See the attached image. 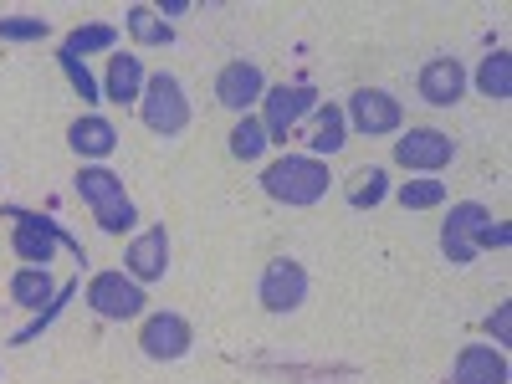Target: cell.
<instances>
[{
    "label": "cell",
    "instance_id": "cell-1",
    "mask_svg": "<svg viewBox=\"0 0 512 384\" xmlns=\"http://www.w3.org/2000/svg\"><path fill=\"white\" fill-rule=\"evenodd\" d=\"M328 185H333L328 164L313 159V154H282V159H272V164L262 169V190H267L272 200L292 205V210L318 205V200L328 195Z\"/></svg>",
    "mask_w": 512,
    "mask_h": 384
},
{
    "label": "cell",
    "instance_id": "cell-2",
    "mask_svg": "<svg viewBox=\"0 0 512 384\" xmlns=\"http://www.w3.org/2000/svg\"><path fill=\"white\" fill-rule=\"evenodd\" d=\"M72 185H77V195H82V200H88V210H93L98 231H108V236L134 231L139 210H134V200L123 195V180L113 175V169H103V164H82Z\"/></svg>",
    "mask_w": 512,
    "mask_h": 384
},
{
    "label": "cell",
    "instance_id": "cell-3",
    "mask_svg": "<svg viewBox=\"0 0 512 384\" xmlns=\"http://www.w3.org/2000/svg\"><path fill=\"white\" fill-rule=\"evenodd\" d=\"M139 118L149 134L159 139H175L190 128V98H185V82L175 72H154L144 77V98H139Z\"/></svg>",
    "mask_w": 512,
    "mask_h": 384
},
{
    "label": "cell",
    "instance_id": "cell-4",
    "mask_svg": "<svg viewBox=\"0 0 512 384\" xmlns=\"http://www.w3.org/2000/svg\"><path fill=\"white\" fill-rule=\"evenodd\" d=\"M11 216H16V256H21V262L47 267L52 256H57V246H67L77 262H82V241H72L52 216H31V210H11Z\"/></svg>",
    "mask_w": 512,
    "mask_h": 384
},
{
    "label": "cell",
    "instance_id": "cell-5",
    "mask_svg": "<svg viewBox=\"0 0 512 384\" xmlns=\"http://www.w3.org/2000/svg\"><path fill=\"white\" fill-rule=\"evenodd\" d=\"M144 303H149V292L128 277V272H98V277L88 282V308H93L98 318H108V323L139 318Z\"/></svg>",
    "mask_w": 512,
    "mask_h": 384
},
{
    "label": "cell",
    "instance_id": "cell-6",
    "mask_svg": "<svg viewBox=\"0 0 512 384\" xmlns=\"http://www.w3.org/2000/svg\"><path fill=\"white\" fill-rule=\"evenodd\" d=\"M313 108H318V93L308 88V82H292V88L282 82V88H267V98H262V128H267V139L272 144H287V134Z\"/></svg>",
    "mask_w": 512,
    "mask_h": 384
},
{
    "label": "cell",
    "instance_id": "cell-7",
    "mask_svg": "<svg viewBox=\"0 0 512 384\" xmlns=\"http://www.w3.org/2000/svg\"><path fill=\"white\" fill-rule=\"evenodd\" d=\"M256 297H262L267 313H297L308 303V272L303 262H292V256H272L267 272H262V287H256Z\"/></svg>",
    "mask_w": 512,
    "mask_h": 384
},
{
    "label": "cell",
    "instance_id": "cell-8",
    "mask_svg": "<svg viewBox=\"0 0 512 384\" xmlns=\"http://www.w3.org/2000/svg\"><path fill=\"white\" fill-rule=\"evenodd\" d=\"M344 118L359 128L364 139H384V134H400L405 108H400V98H390L384 88H359V93H349Z\"/></svg>",
    "mask_w": 512,
    "mask_h": 384
},
{
    "label": "cell",
    "instance_id": "cell-9",
    "mask_svg": "<svg viewBox=\"0 0 512 384\" xmlns=\"http://www.w3.org/2000/svg\"><path fill=\"white\" fill-rule=\"evenodd\" d=\"M492 221V210L477 205V200H461L451 205V216L441 226V251H446V262L451 267H466V262H477V231Z\"/></svg>",
    "mask_w": 512,
    "mask_h": 384
},
{
    "label": "cell",
    "instance_id": "cell-10",
    "mask_svg": "<svg viewBox=\"0 0 512 384\" xmlns=\"http://www.w3.org/2000/svg\"><path fill=\"white\" fill-rule=\"evenodd\" d=\"M451 159H456V144L441 128H410L405 139H395V164L415 169V175H441Z\"/></svg>",
    "mask_w": 512,
    "mask_h": 384
},
{
    "label": "cell",
    "instance_id": "cell-11",
    "mask_svg": "<svg viewBox=\"0 0 512 384\" xmlns=\"http://www.w3.org/2000/svg\"><path fill=\"white\" fill-rule=\"evenodd\" d=\"M190 344H195V328H190L180 313H154V318H144V328H139V349H144V359H154V364L185 359Z\"/></svg>",
    "mask_w": 512,
    "mask_h": 384
},
{
    "label": "cell",
    "instance_id": "cell-12",
    "mask_svg": "<svg viewBox=\"0 0 512 384\" xmlns=\"http://www.w3.org/2000/svg\"><path fill=\"white\" fill-rule=\"evenodd\" d=\"M267 98V77H262V67H256V62H226L221 67V77H216V103L221 108H231L236 118H246L256 103H262Z\"/></svg>",
    "mask_w": 512,
    "mask_h": 384
},
{
    "label": "cell",
    "instance_id": "cell-13",
    "mask_svg": "<svg viewBox=\"0 0 512 384\" xmlns=\"http://www.w3.org/2000/svg\"><path fill=\"white\" fill-rule=\"evenodd\" d=\"M123 272L134 277L139 287H144V282H159V277L169 272V231H164V226H149L144 236H134V241H128Z\"/></svg>",
    "mask_w": 512,
    "mask_h": 384
},
{
    "label": "cell",
    "instance_id": "cell-14",
    "mask_svg": "<svg viewBox=\"0 0 512 384\" xmlns=\"http://www.w3.org/2000/svg\"><path fill=\"white\" fill-rule=\"evenodd\" d=\"M461 93H466V67L456 57H436L420 67V98L431 108H456Z\"/></svg>",
    "mask_w": 512,
    "mask_h": 384
},
{
    "label": "cell",
    "instance_id": "cell-15",
    "mask_svg": "<svg viewBox=\"0 0 512 384\" xmlns=\"http://www.w3.org/2000/svg\"><path fill=\"white\" fill-rule=\"evenodd\" d=\"M451 384H507V359H502V349H492V344H466V349L456 354Z\"/></svg>",
    "mask_w": 512,
    "mask_h": 384
},
{
    "label": "cell",
    "instance_id": "cell-16",
    "mask_svg": "<svg viewBox=\"0 0 512 384\" xmlns=\"http://www.w3.org/2000/svg\"><path fill=\"white\" fill-rule=\"evenodd\" d=\"M344 144H349V118H344V108H338V103H318V108H313V139H308L313 159H333Z\"/></svg>",
    "mask_w": 512,
    "mask_h": 384
},
{
    "label": "cell",
    "instance_id": "cell-17",
    "mask_svg": "<svg viewBox=\"0 0 512 384\" xmlns=\"http://www.w3.org/2000/svg\"><path fill=\"white\" fill-rule=\"evenodd\" d=\"M67 144H72L82 159H108V154L118 149V128H113L108 118L88 113V118H77V123L67 128Z\"/></svg>",
    "mask_w": 512,
    "mask_h": 384
},
{
    "label": "cell",
    "instance_id": "cell-18",
    "mask_svg": "<svg viewBox=\"0 0 512 384\" xmlns=\"http://www.w3.org/2000/svg\"><path fill=\"white\" fill-rule=\"evenodd\" d=\"M103 98L108 103H139L144 98V62L139 57H108V82H103Z\"/></svg>",
    "mask_w": 512,
    "mask_h": 384
},
{
    "label": "cell",
    "instance_id": "cell-19",
    "mask_svg": "<svg viewBox=\"0 0 512 384\" xmlns=\"http://www.w3.org/2000/svg\"><path fill=\"white\" fill-rule=\"evenodd\" d=\"M11 297L21 308H31V313H41L57 297V282H52V272L47 267H21L16 277H11Z\"/></svg>",
    "mask_w": 512,
    "mask_h": 384
},
{
    "label": "cell",
    "instance_id": "cell-20",
    "mask_svg": "<svg viewBox=\"0 0 512 384\" xmlns=\"http://www.w3.org/2000/svg\"><path fill=\"white\" fill-rule=\"evenodd\" d=\"M128 36L139 41V47H169V41H175V26H169L154 6H128Z\"/></svg>",
    "mask_w": 512,
    "mask_h": 384
},
{
    "label": "cell",
    "instance_id": "cell-21",
    "mask_svg": "<svg viewBox=\"0 0 512 384\" xmlns=\"http://www.w3.org/2000/svg\"><path fill=\"white\" fill-rule=\"evenodd\" d=\"M118 47V31L108 21H88V26H72L67 41H62V52L67 57H88V52H113Z\"/></svg>",
    "mask_w": 512,
    "mask_h": 384
},
{
    "label": "cell",
    "instance_id": "cell-22",
    "mask_svg": "<svg viewBox=\"0 0 512 384\" xmlns=\"http://www.w3.org/2000/svg\"><path fill=\"white\" fill-rule=\"evenodd\" d=\"M477 88H482V98H492V103H507V98H512V57H507L502 47H497L492 57H482Z\"/></svg>",
    "mask_w": 512,
    "mask_h": 384
},
{
    "label": "cell",
    "instance_id": "cell-23",
    "mask_svg": "<svg viewBox=\"0 0 512 384\" xmlns=\"http://www.w3.org/2000/svg\"><path fill=\"white\" fill-rule=\"evenodd\" d=\"M384 195H390V169L384 164H369V169H359V175L349 180V205L354 210H374Z\"/></svg>",
    "mask_w": 512,
    "mask_h": 384
},
{
    "label": "cell",
    "instance_id": "cell-24",
    "mask_svg": "<svg viewBox=\"0 0 512 384\" xmlns=\"http://www.w3.org/2000/svg\"><path fill=\"white\" fill-rule=\"evenodd\" d=\"M267 144H272V139H267L262 118H256V113L236 118V128H231V154H236V159H246V164H251V159H262Z\"/></svg>",
    "mask_w": 512,
    "mask_h": 384
},
{
    "label": "cell",
    "instance_id": "cell-25",
    "mask_svg": "<svg viewBox=\"0 0 512 384\" xmlns=\"http://www.w3.org/2000/svg\"><path fill=\"white\" fill-rule=\"evenodd\" d=\"M441 200H446V180H436V175H420V180L400 185V205L405 210H436Z\"/></svg>",
    "mask_w": 512,
    "mask_h": 384
},
{
    "label": "cell",
    "instance_id": "cell-26",
    "mask_svg": "<svg viewBox=\"0 0 512 384\" xmlns=\"http://www.w3.org/2000/svg\"><path fill=\"white\" fill-rule=\"evenodd\" d=\"M72 297H77V282H67V287H57V297H52V303H47V308H41V313H36V323H31V328H21V333L11 338V344H36V338H41V333H47V328H52V323L62 318V308L72 303Z\"/></svg>",
    "mask_w": 512,
    "mask_h": 384
},
{
    "label": "cell",
    "instance_id": "cell-27",
    "mask_svg": "<svg viewBox=\"0 0 512 384\" xmlns=\"http://www.w3.org/2000/svg\"><path fill=\"white\" fill-rule=\"evenodd\" d=\"M57 67L67 72V82H72V93L82 98V103H103V88L93 82V72H88V62L82 57H67V52H57Z\"/></svg>",
    "mask_w": 512,
    "mask_h": 384
},
{
    "label": "cell",
    "instance_id": "cell-28",
    "mask_svg": "<svg viewBox=\"0 0 512 384\" xmlns=\"http://www.w3.org/2000/svg\"><path fill=\"white\" fill-rule=\"evenodd\" d=\"M52 31L47 16H0V41H41Z\"/></svg>",
    "mask_w": 512,
    "mask_h": 384
},
{
    "label": "cell",
    "instance_id": "cell-29",
    "mask_svg": "<svg viewBox=\"0 0 512 384\" xmlns=\"http://www.w3.org/2000/svg\"><path fill=\"white\" fill-rule=\"evenodd\" d=\"M492 338H497V344H507V338H512V303H497V313H492Z\"/></svg>",
    "mask_w": 512,
    "mask_h": 384
},
{
    "label": "cell",
    "instance_id": "cell-30",
    "mask_svg": "<svg viewBox=\"0 0 512 384\" xmlns=\"http://www.w3.org/2000/svg\"><path fill=\"white\" fill-rule=\"evenodd\" d=\"M507 241H512L507 226H492V221H487V226L477 231V251H487V246H507Z\"/></svg>",
    "mask_w": 512,
    "mask_h": 384
},
{
    "label": "cell",
    "instance_id": "cell-31",
    "mask_svg": "<svg viewBox=\"0 0 512 384\" xmlns=\"http://www.w3.org/2000/svg\"><path fill=\"white\" fill-rule=\"evenodd\" d=\"M190 11V0H164V6H159V16H185Z\"/></svg>",
    "mask_w": 512,
    "mask_h": 384
}]
</instances>
